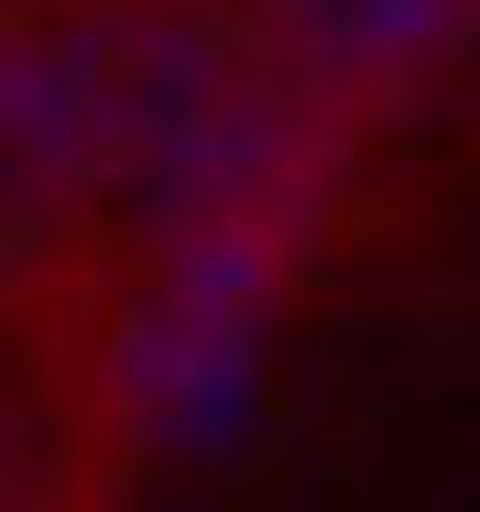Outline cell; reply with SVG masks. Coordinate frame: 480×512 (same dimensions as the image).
<instances>
[{
    "label": "cell",
    "instance_id": "1",
    "mask_svg": "<svg viewBox=\"0 0 480 512\" xmlns=\"http://www.w3.org/2000/svg\"><path fill=\"white\" fill-rule=\"evenodd\" d=\"M256 480L320 496H480V48L368 160L352 224L288 288Z\"/></svg>",
    "mask_w": 480,
    "mask_h": 512
}]
</instances>
